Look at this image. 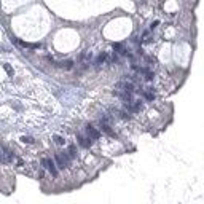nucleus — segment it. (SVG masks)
Wrapping results in <instances>:
<instances>
[{
	"label": "nucleus",
	"mask_w": 204,
	"mask_h": 204,
	"mask_svg": "<svg viewBox=\"0 0 204 204\" xmlns=\"http://www.w3.org/2000/svg\"><path fill=\"white\" fill-rule=\"evenodd\" d=\"M101 128H102V131H104V132H107V134H108V136H115V132L110 129V126H108L107 123H101Z\"/></svg>",
	"instance_id": "nucleus-7"
},
{
	"label": "nucleus",
	"mask_w": 204,
	"mask_h": 204,
	"mask_svg": "<svg viewBox=\"0 0 204 204\" xmlns=\"http://www.w3.org/2000/svg\"><path fill=\"white\" fill-rule=\"evenodd\" d=\"M105 59H107V54H105V53H102V54H101V56H99V58L96 59V64H102Z\"/></svg>",
	"instance_id": "nucleus-9"
},
{
	"label": "nucleus",
	"mask_w": 204,
	"mask_h": 204,
	"mask_svg": "<svg viewBox=\"0 0 204 204\" xmlns=\"http://www.w3.org/2000/svg\"><path fill=\"white\" fill-rule=\"evenodd\" d=\"M78 142H80V145L86 147V148H88V147H91V144H93L89 137H83V136H80V134H78Z\"/></svg>",
	"instance_id": "nucleus-5"
},
{
	"label": "nucleus",
	"mask_w": 204,
	"mask_h": 204,
	"mask_svg": "<svg viewBox=\"0 0 204 204\" xmlns=\"http://www.w3.org/2000/svg\"><path fill=\"white\" fill-rule=\"evenodd\" d=\"M145 97L148 99V101H151V99H155V94L150 93V91H147V93H145Z\"/></svg>",
	"instance_id": "nucleus-14"
},
{
	"label": "nucleus",
	"mask_w": 204,
	"mask_h": 204,
	"mask_svg": "<svg viewBox=\"0 0 204 204\" xmlns=\"http://www.w3.org/2000/svg\"><path fill=\"white\" fill-rule=\"evenodd\" d=\"M21 140H23L24 144H34V139H32V137H29V136H27V137L23 136V137H21Z\"/></svg>",
	"instance_id": "nucleus-11"
},
{
	"label": "nucleus",
	"mask_w": 204,
	"mask_h": 204,
	"mask_svg": "<svg viewBox=\"0 0 204 204\" xmlns=\"http://www.w3.org/2000/svg\"><path fill=\"white\" fill-rule=\"evenodd\" d=\"M54 142L58 145H64V142H66V140H64V137H61V136H54Z\"/></svg>",
	"instance_id": "nucleus-8"
},
{
	"label": "nucleus",
	"mask_w": 204,
	"mask_h": 204,
	"mask_svg": "<svg viewBox=\"0 0 204 204\" xmlns=\"http://www.w3.org/2000/svg\"><path fill=\"white\" fill-rule=\"evenodd\" d=\"M156 26H158V21H155V23H151V26H150V27L153 29V27H156Z\"/></svg>",
	"instance_id": "nucleus-16"
},
{
	"label": "nucleus",
	"mask_w": 204,
	"mask_h": 204,
	"mask_svg": "<svg viewBox=\"0 0 204 204\" xmlns=\"http://www.w3.org/2000/svg\"><path fill=\"white\" fill-rule=\"evenodd\" d=\"M54 159H56V164H58V167L59 169H64V167H67V164H69V158L66 155H61V153H56L54 156Z\"/></svg>",
	"instance_id": "nucleus-2"
},
{
	"label": "nucleus",
	"mask_w": 204,
	"mask_h": 204,
	"mask_svg": "<svg viewBox=\"0 0 204 204\" xmlns=\"http://www.w3.org/2000/svg\"><path fill=\"white\" fill-rule=\"evenodd\" d=\"M59 66L62 67V69H66V70H70V69H73V61H70V59H69V61H62Z\"/></svg>",
	"instance_id": "nucleus-6"
},
{
	"label": "nucleus",
	"mask_w": 204,
	"mask_h": 204,
	"mask_svg": "<svg viewBox=\"0 0 204 204\" xmlns=\"http://www.w3.org/2000/svg\"><path fill=\"white\" fill-rule=\"evenodd\" d=\"M86 131H88V136H89V139H93V140H96V139H99V137H101V132H99L96 128H93L91 124H88V126H86Z\"/></svg>",
	"instance_id": "nucleus-3"
},
{
	"label": "nucleus",
	"mask_w": 204,
	"mask_h": 204,
	"mask_svg": "<svg viewBox=\"0 0 204 204\" xmlns=\"http://www.w3.org/2000/svg\"><path fill=\"white\" fill-rule=\"evenodd\" d=\"M145 78H147V80H153V73H151V72H145Z\"/></svg>",
	"instance_id": "nucleus-15"
},
{
	"label": "nucleus",
	"mask_w": 204,
	"mask_h": 204,
	"mask_svg": "<svg viewBox=\"0 0 204 204\" xmlns=\"http://www.w3.org/2000/svg\"><path fill=\"white\" fill-rule=\"evenodd\" d=\"M3 151H5V158H3V163H11L13 161V158H15V153L8 148V147H2Z\"/></svg>",
	"instance_id": "nucleus-4"
},
{
	"label": "nucleus",
	"mask_w": 204,
	"mask_h": 204,
	"mask_svg": "<svg viewBox=\"0 0 204 204\" xmlns=\"http://www.w3.org/2000/svg\"><path fill=\"white\" fill-rule=\"evenodd\" d=\"M42 164H43V166H45L46 169H48V171H50V172H51V174H53L54 177L58 175V169H56V166H54V163L51 161L50 158H43V159H42Z\"/></svg>",
	"instance_id": "nucleus-1"
},
{
	"label": "nucleus",
	"mask_w": 204,
	"mask_h": 204,
	"mask_svg": "<svg viewBox=\"0 0 204 204\" xmlns=\"http://www.w3.org/2000/svg\"><path fill=\"white\" fill-rule=\"evenodd\" d=\"M3 67H5V70L8 72V75H10V77H13V70H11V67L8 66V64H3Z\"/></svg>",
	"instance_id": "nucleus-13"
},
{
	"label": "nucleus",
	"mask_w": 204,
	"mask_h": 204,
	"mask_svg": "<svg viewBox=\"0 0 204 204\" xmlns=\"http://www.w3.org/2000/svg\"><path fill=\"white\" fill-rule=\"evenodd\" d=\"M75 145H70L69 147V156H70V158H75Z\"/></svg>",
	"instance_id": "nucleus-10"
},
{
	"label": "nucleus",
	"mask_w": 204,
	"mask_h": 204,
	"mask_svg": "<svg viewBox=\"0 0 204 204\" xmlns=\"http://www.w3.org/2000/svg\"><path fill=\"white\" fill-rule=\"evenodd\" d=\"M113 50H118L120 53H123V46H121V43H113Z\"/></svg>",
	"instance_id": "nucleus-12"
}]
</instances>
